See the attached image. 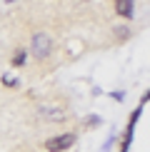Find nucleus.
Listing matches in <instances>:
<instances>
[{
  "label": "nucleus",
  "mask_w": 150,
  "mask_h": 152,
  "mask_svg": "<svg viewBox=\"0 0 150 152\" xmlns=\"http://www.w3.org/2000/svg\"><path fill=\"white\" fill-rule=\"evenodd\" d=\"M30 53H33L35 60H48L53 55V40H50L48 33H35L33 40H30Z\"/></svg>",
  "instance_id": "obj_1"
},
{
  "label": "nucleus",
  "mask_w": 150,
  "mask_h": 152,
  "mask_svg": "<svg viewBox=\"0 0 150 152\" xmlns=\"http://www.w3.org/2000/svg\"><path fill=\"white\" fill-rule=\"evenodd\" d=\"M8 3H12V0H8Z\"/></svg>",
  "instance_id": "obj_9"
},
{
  "label": "nucleus",
  "mask_w": 150,
  "mask_h": 152,
  "mask_svg": "<svg viewBox=\"0 0 150 152\" xmlns=\"http://www.w3.org/2000/svg\"><path fill=\"white\" fill-rule=\"evenodd\" d=\"M25 58H28V53H25V50H18V53L12 55V62H10V65H12V67H23V65H25Z\"/></svg>",
  "instance_id": "obj_5"
},
{
  "label": "nucleus",
  "mask_w": 150,
  "mask_h": 152,
  "mask_svg": "<svg viewBox=\"0 0 150 152\" xmlns=\"http://www.w3.org/2000/svg\"><path fill=\"white\" fill-rule=\"evenodd\" d=\"M38 115L43 120H62L65 112H62L60 107H38Z\"/></svg>",
  "instance_id": "obj_4"
},
{
  "label": "nucleus",
  "mask_w": 150,
  "mask_h": 152,
  "mask_svg": "<svg viewBox=\"0 0 150 152\" xmlns=\"http://www.w3.org/2000/svg\"><path fill=\"white\" fill-rule=\"evenodd\" d=\"M75 140L78 137L73 135V132H65V135H55V137H50V140H45V150L48 152H65V150H70Z\"/></svg>",
  "instance_id": "obj_2"
},
{
  "label": "nucleus",
  "mask_w": 150,
  "mask_h": 152,
  "mask_svg": "<svg viewBox=\"0 0 150 152\" xmlns=\"http://www.w3.org/2000/svg\"><path fill=\"white\" fill-rule=\"evenodd\" d=\"M98 122H100V117H88V120H85L88 127H93V125H98Z\"/></svg>",
  "instance_id": "obj_7"
},
{
  "label": "nucleus",
  "mask_w": 150,
  "mask_h": 152,
  "mask_svg": "<svg viewBox=\"0 0 150 152\" xmlns=\"http://www.w3.org/2000/svg\"><path fill=\"white\" fill-rule=\"evenodd\" d=\"M115 37L118 40H128L130 37V28H115Z\"/></svg>",
  "instance_id": "obj_6"
},
{
  "label": "nucleus",
  "mask_w": 150,
  "mask_h": 152,
  "mask_svg": "<svg viewBox=\"0 0 150 152\" xmlns=\"http://www.w3.org/2000/svg\"><path fill=\"white\" fill-rule=\"evenodd\" d=\"M115 12L120 18H133V12H135L133 0H115Z\"/></svg>",
  "instance_id": "obj_3"
},
{
  "label": "nucleus",
  "mask_w": 150,
  "mask_h": 152,
  "mask_svg": "<svg viewBox=\"0 0 150 152\" xmlns=\"http://www.w3.org/2000/svg\"><path fill=\"white\" fill-rule=\"evenodd\" d=\"M3 82H5L8 87H15V85H18V80H12V77H3Z\"/></svg>",
  "instance_id": "obj_8"
}]
</instances>
